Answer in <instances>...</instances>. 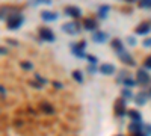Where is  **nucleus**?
Instances as JSON below:
<instances>
[{"mask_svg":"<svg viewBox=\"0 0 151 136\" xmlns=\"http://www.w3.org/2000/svg\"><path fill=\"white\" fill-rule=\"evenodd\" d=\"M73 79H74L76 82L82 83V82H83V74H82L80 71H77V70H76V71H73Z\"/></svg>","mask_w":151,"mask_h":136,"instance_id":"obj_20","label":"nucleus"},{"mask_svg":"<svg viewBox=\"0 0 151 136\" xmlns=\"http://www.w3.org/2000/svg\"><path fill=\"white\" fill-rule=\"evenodd\" d=\"M115 114L118 117H124L125 115V100L122 97L115 101Z\"/></svg>","mask_w":151,"mask_h":136,"instance_id":"obj_4","label":"nucleus"},{"mask_svg":"<svg viewBox=\"0 0 151 136\" xmlns=\"http://www.w3.org/2000/svg\"><path fill=\"white\" fill-rule=\"evenodd\" d=\"M35 3H44V5H50L52 3V0H33Z\"/></svg>","mask_w":151,"mask_h":136,"instance_id":"obj_28","label":"nucleus"},{"mask_svg":"<svg viewBox=\"0 0 151 136\" xmlns=\"http://www.w3.org/2000/svg\"><path fill=\"white\" fill-rule=\"evenodd\" d=\"M62 30L70 33V35H76L80 32V24L77 21H70V23H65L62 24Z\"/></svg>","mask_w":151,"mask_h":136,"instance_id":"obj_2","label":"nucleus"},{"mask_svg":"<svg viewBox=\"0 0 151 136\" xmlns=\"http://www.w3.org/2000/svg\"><path fill=\"white\" fill-rule=\"evenodd\" d=\"M118 136H122V135H118Z\"/></svg>","mask_w":151,"mask_h":136,"instance_id":"obj_36","label":"nucleus"},{"mask_svg":"<svg viewBox=\"0 0 151 136\" xmlns=\"http://www.w3.org/2000/svg\"><path fill=\"white\" fill-rule=\"evenodd\" d=\"M112 48H113V50H116V52L119 53V52L124 50V45H122V42H121L119 40H113V41H112Z\"/></svg>","mask_w":151,"mask_h":136,"instance_id":"obj_17","label":"nucleus"},{"mask_svg":"<svg viewBox=\"0 0 151 136\" xmlns=\"http://www.w3.org/2000/svg\"><path fill=\"white\" fill-rule=\"evenodd\" d=\"M144 68L151 70V56H147V58H145V60H144Z\"/></svg>","mask_w":151,"mask_h":136,"instance_id":"obj_24","label":"nucleus"},{"mask_svg":"<svg viewBox=\"0 0 151 136\" xmlns=\"http://www.w3.org/2000/svg\"><path fill=\"white\" fill-rule=\"evenodd\" d=\"M40 107H41V110H42L44 114H48V115L55 114V107L50 104V103H47V101H42V103L40 104Z\"/></svg>","mask_w":151,"mask_h":136,"instance_id":"obj_13","label":"nucleus"},{"mask_svg":"<svg viewBox=\"0 0 151 136\" xmlns=\"http://www.w3.org/2000/svg\"><path fill=\"white\" fill-rule=\"evenodd\" d=\"M71 50H73V53H74L76 56H77V58H86V55L83 53V50H80V48H77V47H76L74 44L71 45Z\"/></svg>","mask_w":151,"mask_h":136,"instance_id":"obj_19","label":"nucleus"},{"mask_svg":"<svg viewBox=\"0 0 151 136\" xmlns=\"http://www.w3.org/2000/svg\"><path fill=\"white\" fill-rule=\"evenodd\" d=\"M148 98H150V97H148V92L144 91V92H139V94H137V95L134 97V100H136L137 104H145Z\"/></svg>","mask_w":151,"mask_h":136,"instance_id":"obj_15","label":"nucleus"},{"mask_svg":"<svg viewBox=\"0 0 151 136\" xmlns=\"http://www.w3.org/2000/svg\"><path fill=\"white\" fill-rule=\"evenodd\" d=\"M23 20H24L23 15H20L18 12H17V14H12L9 18H6V26H8L9 29H12V30L18 29L21 24H23Z\"/></svg>","mask_w":151,"mask_h":136,"instance_id":"obj_1","label":"nucleus"},{"mask_svg":"<svg viewBox=\"0 0 151 136\" xmlns=\"http://www.w3.org/2000/svg\"><path fill=\"white\" fill-rule=\"evenodd\" d=\"M35 77H36V80H38V83H41V85H44V83L47 82V80H45L44 77H41V76H40V74H36V76H35Z\"/></svg>","mask_w":151,"mask_h":136,"instance_id":"obj_27","label":"nucleus"},{"mask_svg":"<svg viewBox=\"0 0 151 136\" xmlns=\"http://www.w3.org/2000/svg\"><path fill=\"white\" fill-rule=\"evenodd\" d=\"M122 83H124L125 86H129V88H132V86H134V85H136V82H134L133 79H130V77H125Z\"/></svg>","mask_w":151,"mask_h":136,"instance_id":"obj_23","label":"nucleus"},{"mask_svg":"<svg viewBox=\"0 0 151 136\" xmlns=\"http://www.w3.org/2000/svg\"><path fill=\"white\" fill-rule=\"evenodd\" d=\"M134 32H136L137 35H147V33L151 32V24H150L148 21H144V23H141L139 26L134 29Z\"/></svg>","mask_w":151,"mask_h":136,"instance_id":"obj_6","label":"nucleus"},{"mask_svg":"<svg viewBox=\"0 0 151 136\" xmlns=\"http://www.w3.org/2000/svg\"><path fill=\"white\" fill-rule=\"evenodd\" d=\"M86 59L89 60V64H91V65L97 64V58H95V56H92V55H86Z\"/></svg>","mask_w":151,"mask_h":136,"instance_id":"obj_26","label":"nucleus"},{"mask_svg":"<svg viewBox=\"0 0 151 136\" xmlns=\"http://www.w3.org/2000/svg\"><path fill=\"white\" fill-rule=\"evenodd\" d=\"M107 12H109V6H107V5L100 6V9H98V17H100V18H106V17H107Z\"/></svg>","mask_w":151,"mask_h":136,"instance_id":"obj_18","label":"nucleus"},{"mask_svg":"<svg viewBox=\"0 0 151 136\" xmlns=\"http://www.w3.org/2000/svg\"><path fill=\"white\" fill-rule=\"evenodd\" d=\"M41 18L45 20V21H55L58 18V14L56 12H50V11H42L41 12Z\"/></svg>","mask_w":151,"mask_h":136,"instance_id":"obj_10","label":"nucleus"},{"mask_svg":"<svg viewBox=\"0 0 151 136\" xmlns=\"http://www.w3.org/2000/svg\"><path fill=\"white\" fill-rule=\"evenodd\" d=\"M83 26H85V29L86 30H95L97 27H98V23L94 20V18H85L83 20Z\"/></svg>","mask_w":151,"mask_h":136,"instance_id":"obj_9","label":"nucleus"},{"mask_svg":"<svg viewBox=\"0 0 151 136\" xmlns=\"http://www.w3.org/2000/svg\"><path fill=\"white\" fill-rule=\"evenodd\" d=\"M132 136H145V135H141V133H133Z\"/></svg>","mask_w":151,"mask_h":136,"instance_id":"obj_34","label":"nucleus"},{"mask_svg":"<svg viewBox=\"0 0 151 136\" xmlns=\"http://www.w3.org/2000/svg\"><path fill=\"white\" fill-rule=\"evenodd\" d=\"M142 44H144L145 47H151V38H147V40H145Z\"/></svg>","mask_w":151,"mask_h":136,"instance_id":"obj_29","label":"nucleus"},{"mask_svg":"<svg viewBox=\"0 0 151 136\" xmlns=\"http://www.w3.org/2000/svg\"><path fill=\"white\" fill-rule=\"evenodd\" d=\"M92 40H94L95 42H98V44H103V42L107 40V33H103V32H95V33L92 35Z\"/></svg>","mask_w":151,"mask_h":136,"instance_id":"obj_12","label":"nucleus"},{"mask_svg":"<svg viewBox=\"0 0 151 136\" xmlns=\"http://www.w3.org/2000/svg\"><path fill=\"white\" fill-rule=\"evenodd\" d=\"M118 58H119V60H122L124 64H127V65H134V60H133V58L125 52V50H122V52H119L118 53Z\"/></svg>","mask_w":151,"mask_h":136,"instance_id":"obj_7","label":"nucleus"},{"mask_svg":"<svg viewBox=\"0 0 151 136\" xmlns=\"http://www.w3.org/2000/svg\"><path fill=\"white\" fill-rule=\"evenodd\" d=\"M53 86H55V88H62V85L59 82H53Z\"/></svg>","mask_w":151,"mask_h":136,"instance_id":"obj_33","label":"nucleus"},{"mask_svg":"<svg viewBox=\"0 0 151 136\" xmlns=\"http://www.w3.org/2000/svg\"><path fill=\"white\" fill-rule=\"evenodd\" d=\"M136 79H137V83H141V85H148L150 83V76H148V73L145 70H137L136 73Z\"/></svg>","mask_w":151,"mask_h":136,"instance_id":"obj_5","label":"nucleus"},{"mask_svg":"<svg viewBox=\"0 0 151 136\" xmlns=\"http://www.w3.org/2000/svg\"><path fill=\"white\" fill-rule=\"evenodd\" d=\"M151 135V126H145V136Z\"/></svg>","mask_w":151,"mask_h":136,"instance_id":"obj_30","label":"nucleus"},{"mask_svg":"<svg viewBox=\"0 0 151 136\" xmlns=\"http://www.w3.org/2000/svg\"><path fill=\"white\" fill-rule=\"evenodd\" d=\"M100 73H103V74H113L115 73V67H113L112 64H103L101 67H100Z\"/></svg>","mask_w":151,"mask_h":136,"instance_id":"obj_14","label":"nucleus"},{"mask_svg":"<svg viewBox=\"0 0 151 136\" xmlns=\"http://www.w3.org/2000/svg\"><path fill=\"white\" fill-rule=\"evenodd\" d=\"M129 130L132 133H142V124H141V121H133L132 124L129 126Z\"/></svg>","mask_w":151,"mask_h":136,"instance_id":"obj_11","label":"nucleus"},{"mask_svg":"<svg viewBox=\"0 0 151 136\" xmlns=\"http://www.w3.org/2000/svg\"><path fill=\"white\" fill-rule=\"evenodd\" d=\"M127 41L130 42V45H134V44H136V41H134V38H133V36H129V38H127Z\"/></svg>","mask_w":151,"mask_h":136,"instance_id":"obj_31","label":"nucleus"},{"mask_svg":"<svg viewBox=\"0 0 151 136\" xmlns=\"http://www.w3.org/2000/svg\"><path fill=\"white\" fill-rule=\"evenodd\" d=\"M40 36H41V40L48 41V42H53L55 41V33L50 30V29H47V27H41L40 29Z\"/></svg>","mask_w":151,"mask_h":136,"instance_id":"obj_3","label":"nucleus"},{"mask_svg":"<svg viewBox=\"0 0 151 136\" xmlns=\"http://www.w3.org/2000/svg\"><path fill=\"white\" fill-rule=\"evenodd\" d=\"M121 95H122V98H127V100H129V98H132V97H133L132 91H130V89H127V88L121 91Z\"/></svg>","mask_w":151,"mask_h":136,"instance_id":"obj_22","label":"nucleus"},{"mask_svg":"<svg viewBox=\"0 0 151 136\" xmlns=\"http://www.w3.org/2000/svg\"><path fill=\"white\" fill-rule=\"evenodd\" d=\"M21 68H23V70H32L33 65H32L30 62H27V60H24V62H21Z\"/></svg>","mask_w":151,"mask_h":136,"instance_id":"obj_25","label":"nucleus"},{"mask_svg":"<svg viewBox=\"0 0 151 136\" xmlns=\"http://www.w3.org/2000/svg\"><path fill=\"white\" fill-rule=\"evenodd\" d=\"M80 14H82L80 9H79V8H76V6H68V8H65V15H68V17L79 18Z\"/></svg>","mask_w":151,"mask_h":136,"instance_id":"obj_8","label":"nucleus"},{"mask_svg":"<svg viewBox=\"0 0 151 136\" xmlns=\"http://www.w3.org/2000/svg\"><path fill=\"white\" fill-rule=\"evenodd\" d=\"M139 8H142V9H151V0H139Z\"/></svg>","mask_w":151,"mask_h":136,"instance_id":"obj_21","label":"nucleus"},{"mask_svg":"<svg viewBox=\"0 0 151 136\" xmlns=\"http://www.w3.org/2000/svg\"><path fill=\"white\" fill-rule=\"evenodd\" d=\"M88 71H89V73H95V71H97V68H95L94 65H89V67H88Z\"/></svg>","mask_w":151,"mask_h":136,"instance_id":"obj_32","label":"nucleus"},{"mask_svg":"<svg viewBox=\"0 0 151 136\" xmlns=\"http://www.w3.org/2000/svg\"><path fill=\"white\" fill-rule=\"evenodd\" d=\"M125 2H129V3H132V2H136V0H125Z\"/></svg>","mask_w":151,"mask_h":136,"instance_id":"obj_35","label":"nucleus"},{"mask_svg":"<svg viewBox=\"0 0 151 136\" xmlns=\"http://www.w3.org/2000/svg\"><path fill=\"white\" fill-rule=\"evenodd\" d=\"M127 115L133 121H141V112H139V110H136V109H130L129 112H127Z\"/></svg>","mask_w":151,"mask_h":136,"instance_id":"obj_16","label":"nucleus"}]
</instances>
